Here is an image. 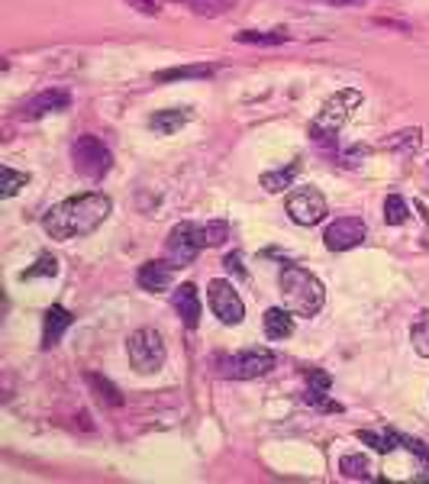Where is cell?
<instances>
[{
    "instance_id": "obj_9",
    "label": "cell",
    "mask_w": 429,
    "mask_h": 484,
    "mask_svg": "<svg viewBox=\"0 0 429 484\" xmlns=\"http://www.w3.org/2000/svg\"><path fill=\"white\" fill-rule=\"evenodd\" d=\"M365 223L359 220V217H339V220H333L326 226V233H323V246L329 249V252H349V249L362 246L365 242Z\"/></svg>"
},
{
    "instance_id": "obj_15",
    "label": "cell",
    "mask_w": 429,
    "mask_h": 484,
    "mask_svg": "<svg viewBox=\"0 0 429 484\" xmlns=\"http://www.w3.org/2000/svg\"><path fill=\"white\" fill-rule=\"evenodd\" d=\"M265 336L268 340H287V336H294V314L291 310H281V307H271L265 310Z\"/></svg>"
},
{
    "instance_id": "obj_26",
    "label": "cell",
    "mask_w": 429,
    "mask_h": 484,
    "mask_svg": "<svg viewBox=\"0 0 429 484\" xmlns=\"http://www.w3.org/2000/svg\"><path fill=\"white\" fill-rule=\"evenodd\" d=\"M410 342L423 358H429V314H420L410 326Z\"/></svg>"
},
{
    "instance_id": "obj_25",
    "label": "cell",
    "mask_w": 429,
    "mask_h": 484,
    "mask_svg": "<svg viewBox=\"0 0 429 484\" xmlns=\"http://www.w3.org/2000/svg\"><path fill=\"white\" fill-rule=\"evenodd\" d=\"M29 185V175L26 171H13V168H0V197H13L20 191V187Z\"/></svg>"
},
{
    "instance_id": "obj_10",
    "label": "cell",
    "mask_w": 429,
    "mask_h": 484,
    "mask_svg": "<svg viewBox=\"0 0 429 484\" xmlns=\"http://www.w3.org/2000/svg\"><path fill=\"white\" fill-rule=\"evenodd\" d=\"M201 252L203 249L197 242V236H194V223H177L175 230L169 233V239H165V255H169V262L175 268H187Z\"/></svg>"
},
{
    "instance_id": "obj_32",
    "label": "cell",
    "mask_w": 429,
    "mask_h": 484,
    "mask_svg": "<svg viewBox=\"0 0 429 484\" xmlns=\"http://www.w3.org/2000/svg\"><path fill=\"white\" fill-rule=\"evenodd\" d=\"M400 446H407L410 452H417L420 459H429V446H426V442H420V439H413V436H404V433H400Z\"/></svg>"
},
{
    "instance_id": "obj_11",
    "label": "cell",
    "mask_w": 429,
    "mask_h": 484,
    "mask_svg": "<svg viewBox=\"0 0 429 484\" xmlns=\"http://www.w3.org/2000/svg\"><path fill=\"white\" fill-rule=\"evenodd\" d=\"M68 103H71V94L68 91H43L20 107V119H39L45 117V113L65 111Z\"/></svg>"
},
{
    "instance_id": "obj_29",
    "label": "cell",
    "mask_w": 429,
    "mask_h": 484,
    "mask_svg": "<svg viewBox=\"0 0 429 484\" xmlns=\"http://www.w3.org/2000/svg\"><path fill=\"white\" fill-rule=\"evenodd\" d=\"M303 400H307L310 407L323 410V414H339V410H342V407L336 404V400H329V398H326V391H323V388H307Z\"/></svg>"
},
{
    "instance_id": "obj_5",
    "label": "cell",
    "mask_w": 429,
    "mask_h": 484,
    "mask_svg": "<svg viewBox=\"0 0 429 484\" xmlns=\"http://www.w3.org/2000/svg\"><path fill=\"white\" fill-rule=\"evenodd\" d=\"M71 159H75V171L91 181H101L110 168H113V155L97 136H78L71 145Z\"/></svg>"
},
{
    "instance_id": "obj_1",
    "label": "cell",
    "mask_w": 429,
    "mask_h": 484,
    "mask_svg": "<svg viewBox=\"0 0 429 484\" xmlns=\"http://www.w3.org/2000/svg\"><path fill=\"white\" fill-rule=\"evenodd\" d=\"M110 210H113V201H110L107 194H97V191L68 197V201H62V204H55L49 213H45L43 230H45V236L59 239V242L91 236L97 226H103Z\"/></svg>"
},
{
    "instance_id": "obj_7",
    "label": "cell",
    "mask_w": 429,
    "mask_h": 484,
    "mask_svg": "<svg viewBox=\"0 0 429 484\" xmlns=\"http://www.w3.org/2000/svg\"><path fill=\"white\" fill-rule=\"evenodd\" d=\"M326 197L317 191V187H297L287 194V217L297 223V226H317V223L326 220Z\"/></svg>"
},
{
    "instance_id": "obj_3",
    "label": "cell",
    "mask_w": 429,
    "mask_h": 484,
    "mask_svg": "<svg viewBox=\"0 0 429 484\" xmlns=\"http://www.w3.org/2000/svg\"><path fill=\"white\" fill-rule=\"evenodd\" d=\"M355 107H362V91H355V87H342L329 97L326 103L320 107V113L313 117L310 123V139L317 145H333L336 136L342 133V127L349 123Z\"/></svg>"
},
{
    "instance_id": "obj_27",
    "label": "cell",
    "mask_w": 429,
    "mask_h": 484,
    "mask_svg": "<svg viewBox=\"0 0 429 484\" xmlns=\"http://www.w3.org/2000/svg\"><path fill=\"white\" fill-rule=\"evenodd\" d=\"M87 384H91L94 391H97V398L101 400H107L110 407H120V404H123V398H120V391L117 388H113V384L107 381V378H101V374H87Z\"/></svg>"
},
{
    "instance_id": "obj_13",
    "label": "cell",
    "mask_w": 429,
    "mask_h": 484,
    "mask_svg": "<svg viewBox=\"0 0 429 484\" xmlns=\"http://www.w3.org/2000/svg\"><path fill=\"white\" fill-rule=\"evenodd\" d=\"M171 304H175L177 316L185 320L187 330H197V323H201V314H203V304H201V294H197V288H194L191 281L181 284V288H175Z\"/></svg>"
},
{
    "instance_id": "obj_12",
    "label": "cell",
    "mask_w": 429,
    "mask_h": 484,
    "mask_svg": "<svg viewBox=\"0 0 429 484\" xmlns=\"http://www.w3.org/2000/svg\"><path fill=\"white\" fill-rule=\"evenodd\" d=\"M171 281H175V265L165 258V262H145L136 275V284L143 291H152V294H161V291L171 288Z\"/></svg>"
},
{
    "instance_id": "obj_20",
    "label": "cell",
    "mask_w": 429,
    "mask_h": 484,
    "mask_svg": "<svg viewBox=\"0 0 429 484\" xmlns=\"http://www.w3.org/2000/svg\"><path fill=\"white\" fill-rule=\"evenodd\" d=\"M297 171H301V165L297 161H291L287 168H278V171H268V175H261V187L268 191V194H278V191H285V187L294 185Z\"/></svg>"
},
{
    "instance_id": "obj_17",
    "label": "cell",
    "mask_w": 429,
    "mask_h": 484,
    "mask_svg": "<svg viewBox=\"0 0 429 484\" xmlns=\"http://www.w3.org/2000/svg\"><path fill=\"white\" fill-rule=\"evenodd\" d=\"M194 236L201 242V249H217L229 239V223L227 220H210V223H194Z\"/></svg>"
},
{
    "instance_id": "obj_24",
    "label": "cell",
    "mask_w": 429,
    "mask_h": 484,
    "mask_svg": "<svg viewBox=\"0 0 429 484\" xmlns=\"http://www.w3.org/2000/svg\"><path fill=\"white\" fill-rule=\"evenodd\" d=\"M407 217H410V207H407L404 197L387 194V201H384V223L387 226H400V223H407Z\"/></svg>"
},
{
    "instance_id": "obj_33",
    "label": "cell",
    "mask_w": 429,
    "mask_h": 484,
    "mask_svg": "<svg viewBox=\"0 0 429 484\" xmlns=\"http://www.w3.org/2000/svg\"><path fill=\"white\" fill-rule=\"evenodd\" d=\"M307 378H310V388H323V391H329V374L326 372H317V368H310V372H307Z\"/></svg>"
},
{
    "instance_id": "obj_4",
    "label": "cell",
    "mask_w": 429,
    "mask_h": 484,
    "mask_svg": "<svg viewBox=\"0 0 429 484\" xmlns=\"http://www.w3.org/2000/svg\"><path fill=\"white\" fill-rule=\"evenodd\" d=\"M127 352H129V365L136 368L139 374H155L161 365H165V342L155 330H136L127 342Z\"/></svg>"
},
{
    "instance_id": "obj_2",
    "label": "cell",
    "mask_w": 429,
    "mask_h": 484,
    "mask_svg": "<svg viewBox=\"0 0 429 484\" xmlns=\"http://www.w3.org/2000/svg\"><path fill=\"white\" fill-rule=\"evenodd\" d=\"M281 300L294 316H317L323 310V300H326V291H323L320 278L310 275L301 265H287L278 278Z\"/></svg>"
},
{
    "instance_id": "obj_16",
    "label": "cell",
    "mask_w": 429,
    "mask_h": 484,
    "mask_svg": "<svg viewBox=\"0 0 429 484\" xmlns=\"http://www.w3.org/2000/svg\"><path fill=\"white\" fill-rule=\"evenodd\" d=\"M187 119H191V111L187 107H175V111H159L149 117V127L159 133V136H171L177 129L185 127Z\"/></svg>"
},
{
    "instance_id": "obj_22",
    "label": "cell",
    "mask_w": 429,
    "mask_h": 484,
    "mask_svg": "<svg viewBox=\"0 0 429 484\" xmlns=\"http://www.w3.org/2000/svg\"><path fill=\"white\" fill-rule=\"evenodd\" d=\"M239 43L245 45H281L291 39V33L287 29H271V33H259V29H243V33H236Z\"/></svg>"
},
{
    "instance_id": "obj_34",
    "label": "cell",
    "mask_w": 429,
    "mask_h": 484,
    "mask_svg": "<svg viewBox=\"0 0 429 484\" xmlns=\"http://www.w3.org/2000/svg\"><path fill=\"white\" fill-rule=\"evenodd\" d=\"M329 7H352V4H362V0H323Z\"/></svg>"
},
{
    "instance_id": "obj_23",
    "label": "cell",
    "mask_w": 429,
    "mask_h": 484,
    "mask_svg": "<svg viewBox=\"0 0 429 484\" xmlns=\"http://www.w3.org/2000/svg\"><path fill=\"white\" fill-rule=\"evenodd\" d=\"M420 143H423V133L413 127V129H400V133H394V136L384 143V149H394V152L413 155L417 149H420Z\"/></svg>"
},
{
    "instance_id": "obj_30",
    "label": "cell",
    "mask_w": 429,
    "mask_h": 484,
    "mask_svg": "<svg viewBox=\"0 0 429 484\" xmlns=\"http://www.w3.org/2000/svg\"><path fill=\"white\" fill-rule=\"evenodd\" d=\"M181 4H187L197 13H219V10L227 7V0H181Z\"/></svg>"
},
{
    "instance_id": "obj_21",
    "label": "cell",
    "mask_w": 429,
    "mask_h": 484,
    "mask_svg": "<svg viewBox=\"0 0 429 484\" xmlns=\"http://www.w3.org/2000/svg\"><path fill=\"white\" fill-rule=\"evenodd\" d=\"M213 69L210 65H185V69H165L155 75V81H201V78H210Z\"/></svg>"
},
{
    "instance_id": "obj_8",
    "label": "cell",
    "mask_w": 429,
    "mask_h": 484,
    "mask_svg": "<svg viewBox=\"0 0 429 484\" xmlns=\"http://www.w3.org/2000/svg\"><path fill=\"white\" fill-rule=\"evenodd\" d=\"M207 304H210L213 316H217L219 323H227V326H236L245 316V304L236 294V288H233V281H223V278L210 281V284H207Z\"/></svg>"
},
{
    "instance_id": "obj_6",
    "label": "cell",
    "mask_w": 429,
    "mask_h": 484,
    "mask_svg": "<svg viewBox=\"0 0 429 484\" xmlns=\"http://www.w3.org/2000/svg\"><path fill=\"white\" fill-rule=\"evenodd\" d=\"M275 352L268 349H245V352H236V356L223 358L219 365H223V374L227 378H236V381H249V378H261V374H268L275 368Z\"/></svg>"
},
{
    "instance_id": "obj_18",
    "label": "cell",
    "mask_w": 429,
    "mask_h": 484,
    "mask_svg": "<svg viewBox=\"0 0 429 484\" xmlns=\"http://www.w3.org/2000/svg\"><path fill=\"white\" fill-rule=\"evenodd\" d=\"M355 436L375 452H381V455H387V452H394L400 446V433L397 430H359Z\"/></svg>"
},
{
    "instance_id": "obj_14",
    "label": "cell",
    "mask_w": 429,
    "mask_h": 484,
    "mask_svg": "<svg viewBox=\"0 0 429 484\" xmlns=\"http://www.w3.org/2000/svg\"><path fill=\"white\" fill-rule=\"evenodd\" d=\"M75 323V316L68 314L62 304H52L49 310H45V320H43V349H52L59 346V340L65 336V330Z\"/></svg>"
},
{
    "instance_id": "obj_19",
    "label": "cell",
    "mask_w": 429,
    "mask_h": 484,
    "mask_svg": "<svg viewBox=\"0 0 429 484\" xmlns=\"http://www.w3.org/2000/svg\"><path fill=\"white\" fill-rule=\"evenodd\" d=\"M339 472H342V478H349V481H368L371 462L365 459V455H359V452H349V455L339 459Z\"/></svg>"
},
{
    "instance_id": "obj_31",
    "label": "cell",
    "mask_w": 429,
    "mask_h": 484,
    "mask_svg": "<svg viewBox=\"0 0 429 484\" xmlns=\"http://www.w3.org/2000/svg\"><path fill=\"white\" fill-rule=\"evenodd\" d=\"M223 265H227V272H229V275H236V278H245L243 252H229L227 258H223Z\"/></svg>"
},
{
    "instance_id": "obj_28",
    "label": "cell",
    "mask_w": 429,
    "mask_h": 484,
    "mask_svg": "<svg viewBox=\"0 0 429 484\" xmlns=\"http://www.w3.org/2000/svg\"><path fill=\"white\" fill-rule=\"evenodd\" d=\"M55 275H59V258H52V255H39L33 268H26L20 278H23V281L26 278H55Z\"/></svg>"
}]
</instances>
